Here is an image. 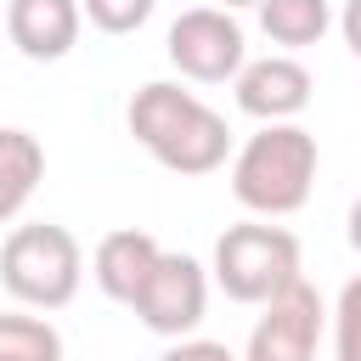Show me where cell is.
<instances>
[{
	"mask_svg": "<svg viewBox=\"0 0 361 361\" xmlns=\"http://www.w3.org/2000/svg\"><path fill=\"white\" fill-rule=\"evenodd\" d=\"M130 305H135V316H141L152 333L180 338V333H192V327L203 322V310H209V276H203V265H197L192 254H158V265L147 271V282H141V293H135Z\"/></svg>",
	"mask_w": 361,
	"mask_h": 361,
	"instance_id": "6",
	"label": "cell"
},
{
	"mask_svg": "<svg viewBox=\"0 0 361 361\" xmlns=\"http://www.w3.org/2000/svg\"><path fill=\"white\" fill-rule=\"evenodd\" d=\"M322 293L299 276L282 293L265 299V316L248 333V355L243 361H316V338H322Z\"/></svg>",
	"mask_w": 361,
	"mask_h": 361,
	"instance_id": "7",
	"label": "cell"
},
{
	"mask_svg": "<svg viewBox=\"0 0 361 361\" xmlns=\"http://www.w3.org/2000/svg\"><path fill=\"white\" fill-rule=\"evenodd\" d=\"M350 248H355V254H361V197H355V203H350Z\"/></svg>",
	"mask_w": 361,
	"mask_h": 361,
	"instance_id": "18",
	"label": "cell"
},
{
	"mask_svg": "<svg viewBox=\"0 0 361 361\" xmlns=\"http://www.w3.org/2000/svg\"><path fill=\"white\" fill-rule=\"evenodd\" d=\"M305 102H310V68L305 62H293V56L243 62V73H237V107L248 118L288 124L293 113H305Z\"/></svg>",
	"mask_w": 361,
	"mask_h": 361,
	"instance_id": "8",
	"label": "cell"
},
{
	"mask_svg": "<svg viewBox=\"0 0 361 361\" xmlns=\"http://www.w3.org/2000/svg\"><path fill=\"white\" fill-rule=\"evenodd\" d=\"M333 344H338V361H361V276L344 282V293H338V310H333Z\"/></svg>",
	"mask_w": 361,
	"mask_h": 361,
	"instance_id": "15",
	"label": "cell"
},
{
	"mask_svg": "<svg viewBox=\"0 0 361 361\" xmlns=\"http://www.w3.org/2000/svg\"><path fill=\"white\" fill-rule=\"evenodd\" d=\"M130 135L175 175H209L231 152L226 118L169 79H152L130 96Z\"/></svg>",
	"mask_w": 361,
	"mask_h": 361,
	"instance_id": "1",
	"label": "cell"
},
{
	"mask_svg": "<svg viewBox=\"0 0 361 361\" xmlns=\"http://www.w3.org/2000/svg\"><path fill=\"white\" fill-rule=\"evenodd\" d=\"M79 23H85V6L79 0H11L6 6V34L34 62L68 56L79 45Z\"/></svg>",
	"mask_w": 361,
	"mask_h": 361,
	"instance_id": "9",
	"label": "cell"
},
{
	"mask_svg": "<svg viewBox=\"0 0 361 361\" xmlns=\"http://www.w3.org/2000/svg\"><path fill=\"white\" fill-rule=\"evenodd\" d=\"M45 175V147L28 130H0V220H11Z\"/></svg>",
	"mask_w": 361,
	"mask_h": 361,
	"instance_id": "11",
	"label": "cell"
},
{
	"mask_svg": "<svg viewBox=\"0 0 361 361\" xmlns=\"http://www.w3.org/2000/svg\"><path fill=\"white\" fill-rule=\"evenodd\" d=\"M338 34H344L350 56L361 62V0H344V11H338Z\"/></svg>",
	"mask_w": 361,
	"mask_h": 361,
	"instance_id": "17",
	"label": "cell"
},
{
	"mask_svg": "<svg viewBox=\"0 0 361 361\" xmlns=\"http://www.w3.org/2000/svg\"><path fill=\"white\" fill-rule=\"evenodd\" d=\"M214 282L237 305H265L288 282H299V237L288 226H226L214 243Z\"/></svg>",
	"mask_w": 361,
	"mask_h": 361,
	"instance_id": "4",
	"label": "cell"
},
{
	"mask_svg": "<svg viewBox=\"0 0 361 361\" xmlns=\"http://www.w3.org/2000/svg\"><path fill=\"white\" fill-rule=\"evenodd\" d=\"M316 180V135L305 124H265L231 158V192L254 214H293L305 209Z\"/></svg>",
	"mask_w": 361,
	"mask_h": 361,
	"instance_id": "2",
	"label": "cell"
},
{
	"mask_svg": "<svg viewBox=\"0 0 361 361\" xmlns=\"http://www.w3.org/2000/svg\"><path fill=\"white\" fill-rule=\"evenodd\" d=\"M220 6H226V11H231V6H259V0H220Z\"/></svg>",
	"mask_w": 361,
	"mask_h": 361,
	"instance_id": "19",
	"label": "cell"
},
{
	"mask_svg": "<svg viewBox=\"0 0 361 361\" xmlns=\"http://www.w3.org/2000/svg\"><path fill=\"white\" fill-rule=\"evenodd\" d=\"M79 276H85V254H79V237L68 226H17L0 248V282L11 299L34 305V310H56L79 293Z\"/></svg>",
	"mask_w": 361,
	"mask_h": 361,
	"instance_id": "3",
	"label": "cell"
},
{
	"mask_svg": "<svg viewBox=\"0 0 361 361\" xmlns=\"http://www.w3.org/2000/svg\"><path fill=\"white\" fill-rule=\"evenodd\" d=\"M158 361H237L226 344H214V338H186V344H175V350H164Z\"/></svg>",
	"mask_w": 361,
	"mask_h": 361,
	"instance_id": "16",
	"label": "cell"
},
{
	"mask_svg": "<svg viewBox=\"0 0 361 361\" xmlns=\"http://www.w3.org/2000/svg\"><path fill=\"white\" fill-rule=\"evenodd\" d=\"M0 361H62V333L39 316H0Z\"/></svg>",
	"mask_w": 361,
	"mask_h": 361,
	"instance_id": "13",
	"label": "cell"
},
{
	"mask_svg": "<svg viewBox=\"0 0 361 361\" xmlns=\"http://www.w3.org/2000/svg\"><path fill=\"white\" fill-rule=\"evenodd\" d=\"M79 6L102 34H135L152 17V0H79Z\"/></svg>",
	"mask_w": 361,
	"mask_h": 361,
	"instance_id": "14",
	"label": "cell"
},
{
	"mask_svg": "<svg viewBox=\"0 0 361 361\" xmlns=\"http://www.w3.org/2000/svg\"><path fill=\"white\" fill-rule=\"evenodd\" d=\"M169 62L197 79V85H226L243 73V28L226 6H192L169 23V39H164Z\"/></svg>",
	"mask_w": 361,
	"mask_h": 361,
	"instance_id": "5",
	"label": "cell"
},
{
	"mask_svg": "<svg viewBox=\"0 0 361 361\" xmlns=\"http://www.w3.org/2000/svg\"><path fill=\"white\" fill-rule=\"evenodd\" d=\"M158 243L147 237V231H135V226H124V231H107L102 243H96V282H102V293L107 299H135L141 293V282H147V271L158 265Z\"/></svg>",
	"mask_w": 361,
	"mask_h": 361,
	"instance_id": "10",
	"label": "cell"
},
{
	"mask_svg": "<svg viewBox=\"0 0 361 361\" xmlns=\"http://www.w3.org/2000/svg\"><path fill=\"white\" fill-rule=\"evenodd\" d=\"M259 28L276 45L305 51V45H316L333 28V6L327 0H259Z\"/></svg>",
	"mask_w": 361,
	"mask_h": 361,
	"instance_id": "12",
	"label": "cell"
}]
</instances>
